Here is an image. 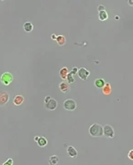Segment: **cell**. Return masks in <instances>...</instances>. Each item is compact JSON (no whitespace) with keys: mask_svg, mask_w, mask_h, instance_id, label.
<instances>
[{"mask_svg":"<svg viewBox=\"0 0 133 165\" xmlns=\"http://www.w3.org/2000/svg\"><path fill=\"white\" fill-rule=\"evenodd\" d=\"M88 132L93 137H101L103 136V126L99 123H93L89 127Z\"/></svg>","mask_w":133,"mask_h":165,"instance_id":"6da1fadb","label":"cell"},{"mask_svg":"<svg viewBox=\"0 0 133 165\" xmlns=\"http://www.w3.org/2000/svg\"><path fill=\"white\" fill-rule=\"evenodd\" d=\"M103 136L106 138L112 139L115 136V131L111 125L106 124L103 126Z\"/></svg>","mask_w":133,"mask_h":165,"instance_id":"7a4b0ae2","label":"cell"},{"mask_svg":"<svg viewBox=\"0 0 133 165\" xmlns=\"http://www.w3.org/2000/svg\"><path fill=\"white\" fill-rule=\"evenodd\" d=\"M63 107L65 110L70 112L74 111L77 107V104L72 99H67L63 102Z\"/></svg>","mask_w":133,"mask_h":165,"instance_id":"3957f363","label":"cell"},{"mask_svg":"<svg viewBox=\"0 0 133 165\" xmlns=\"http://www.w3.org/2000/svg\"><path fill=\"white\" fill-rule=\"evenodd\" d=\"M0 80L1 83L5 86H9L13 80V76L10 73L5 72L1 74Z\"/></svg>","mask_w":133,"mask_h":165,"instance_id":"277c9868","label":"cell"},{"mask_svg":"<svg viewBox=\"0 0 133 165\" xmlns=\"http://www.w3.org/2000/svg\"><path fill=\"white\" fill-rule=\"evenodd\" d=\"M77 75L78 77L84 81H86L90 75V71L87 70L85 67H80V68L78 69V72H77Z\"/></svg>","mask_w":133,"mask_h":165,"instance_id":"5b68a950","label":"cell"},{"mask_svg":"<svg viewBox=\"0 0 133 165\" xmlns=\"http://www.w3.org/2000/svg\"><path fill=\"white\" fill-rule=\"evenodd\" d=\"M10 97L8 92L5 91H0V106L7 104L9 100Z\"/></svg>","mask_w":133,"mask_h":165,"instance_id":"8992f818","label":"cell"},{"mask_svg":"<svg viewBox=\"0 0 133 165\" xmlns=\"http://www.w3.org/2000/svg\"><path fill=\"white\" fill-rule=\"evenodd\" d=\"M44 105L47 110L53 111L57 107L58 102L55 99L51 98L48 103L44 104Z\"/></svg>","mask_w":133,"mask_h":165,"instance_id":"52a82bcc","label":"cell"},{"mask_svg":"<svg viewBox=\"0 0 133 165\" xmlns=\"http://www.w3.org/2000/svg\"><path fill=\"white\" fill-rule=\"evenodd\" d=\"M67 154L71 158H76L78 155V152L74 146L70 145L66 149Z\"/></svg>","mask_w":133,"mask_h":165,"instance_id":"ba28073f","label":"cell"},{"mask_svg":"<svg viewBox=\"0 0 133 165\" xmlns=\"http://www.w3.org/2000/svg\"><path fill=\"white\" fill-rule=\"evenodd\" d=\"M24 101V97L21 94H17L13 99V103L16 106H19L22 104Z\"/></svg>","mask_w":133,"mask_h":165,"instance_id":"9c48e42d","label":"cell"},{"mask_svg":"<svg viewBox=\"0 0 133 165\" xmlns=\"http://www.w3.org/2000/svg\"><path fill=\"white\" fill-rule=\"evenodd\" d=\"M59 89L61 92L66 93L70 90L69 84L65 81H62L59 83Z\"/></svg>","mask_w":133,"mask_h":165,"instance_id":"30bf717a","label":"cell"},{"mask_svg":"<svg viewBox=\"0 0 133 165\" xmlns=\"http://www.w3.org/2000/svg\"><path fill=\"white\" fill-rule=\"evenodd\" d=\"M106 82L102 78H97L94 81L95 86L98 89H101L104 86Z\"/></svg>","mask_w":133,"mask_h":165,"instance_id":"8fae6325","label":"cell"},{"mask_svg":"<svg viewBox=\"0 0 133 165\" xmlns=\"http://www.w3.org/2000/svg\"><path fill=\"white\" fill-rule=\"evenodd\" d=\"M102 89V93L104 95H108L111 94V91H112V87L109 82L106 83Z\"/></svg>","mask_w":133,"mask_h":165,"instance_id":"7c38bea8","label":"cell"},{"mask_svg":"<svg viewBox=\"0 0 133 165\" xmlns=\"http://www.w3.org/2000/svg\"><path fill=\"white\" fill-rule=\"evenodd\" d=\"M48 143L47 139L44 136H40L39 140L37 141L38 145L41 148L45 147L47 145Z\"/></svg>","mask_w":133,"mask_h":165,"instance_id":"4fadbf2b","label":"cell"},{"mask_svg":"<svg viewBox=\"0 0 133 165\" xmlns=\"http://www.w3.org/2000/svg\"><path fill=\"white\" fill-rule=\"evenodd\" d=\"M68 68L66 66H63L59 70V75L61 78L63 80H66L67 74L68 73Z\"/></svg>","mask_w":133,"mask_h":165,"instance_id":"5bb4252c","label":"cell"},{"mask_svg":"<svg viewBox=\"0 0 133 165\" xmlns=\"http://www.w3.org/2000/svg\"><path fill=\"white\" fill-rule=\"evenodd\" d=\"M59 162V158L56 155H52L48 159V163L49 165H56Z\"/></svg>","mask_w":133,"mask_h":165,"instance_id":"9a60e30c","label":"cell"},{"mask_svg":"<svg viewBox=\"0 0 133 165\" xmlns=\"http://www.w3.org/2000/svg\"><path fill=\"white\" fill-rule=\"evenodd\" d=\"M98 16L99 20L101 21H105L108 19V15L106 10H101L98 11Z\"/></svg>","mask_w":133,"mask_h":165,"instance_id":"2e32d148","label":"cell"},{"mask_svg":"<svg viewBox=\"0 0 133 165\" xmlns=\"http://www.w3.org/2000/svg\"><path fill=\"white\" fill-rule=\"evenodd\" d=\"M23 28L26 32H30L33 30V25L31 22L26 21L23 23Z\"/></svg>","mask_w":133,"mask_h":165,"instance_id":"e0dca14e","label":"cell"},{"mask_svg":"<svg viewBox=\"0 0 133 165\" xmlns=\"http://www.w3.org/2000/svg\"><path fill=\"white\" fill-rule=\"evenodd\" d=\"M55 40L59 46H63L66 43V38L63 35H61V34L58 35L57 36V37Z\"/></svg>","mask_w":133,"mask_h":165,"instance_id":"ac0fdd59","label":"cell"},{"mask_svg":"<svg viewBox=\"0 0 133 165\" xmlns=\"http://www.w3.org/2000/svg\"><path fill=\"white\" fill-rule=\"evenodd\" d=\"M74 73L72 72V70H70L68 73L67 74L66 80L67 83L68 84H71L75 82V79L74 78Z\"/></svg>","mask_w":133,"mask_h":165,"instance_id":"d6986e66","label":"cell"},{"mask_svg":"<svg viewBox=\"0 0 133 165\" xmlns=\"http://www.w3.org/2000/svg\"><path fill=\"white\" fill-rule=\"evenodd\" d=\"M2 165H13V160L12 159L8 158L5 162Z\"/></svg>","mask_w":133,"mask_h":165,"instance_id":"ffe728a7","label":"cell"},{"mask_svg":"<svg viewBox=\"0 0 133 165\" xmlns=\"http://www.w3.org/2000/svg\"><path fill=\"white\" fill-rule=\"evenodd\" d=\"M128 157L131 161L133 160V150H130V151L128 153Z\"/></svg>","mask_w":133,"mask_h":165,"instance_id":"44dd1931","label":"cell"},{"mask_svg":"<svg viewBox=\"0 0 133 165\" xmlns=\"http://www.w3.org/2000/svg\"><path fill=\"white\" fill-rule=\"evenodd\" d=\"M105 6H104V5L100 4L98 7V11H100L101 10H105Z\"/></svg>","mask_w":133,"mask_h":165,"instance_id":"7402d4cb","label":"cell"},{"mask_svg":"<svg viewBox=\"0 0 133 165\" xmlns=\"http://www.w3.org/2000/svg\"><path fill=\"white\" fill-rule=\"evenodd\" d=\"M51 98V97L50 96H49V95L46 96V97H45V98H44V104H46V103H48V102L50 100Z\"/></svg>","mask_w":133,"mask_h":165,"instance_id":"603a6c76","label":"cell"},{"mask_svg":"<svg viewBox=\"0 0 133 165\" xmlns=\"http://www.w3.org/2000/svg\"><path fill=\"white\" fill-rule=\"evenodd\" d=\"M50 37L52 40H56V37H57V36H56L55 34L53 33L51 35Z\"/></svg>","mask_w":133,"mask_h":165,"instance_id":"cb8c5ba5","label":"cell"},{"mask_svg":"<svg viewBox=\"0 0 133 165\" xmlns=\"http://www.w3.org/2000/svg\"><path fill=\"white\" fill-rule=\"evenodd\" d=\"M39 137H40V136H36L34 137V141H35V142H37V141L38 140H39Z\"/></svg>","mask_w":133,"mask_h":165,"instance_id":"d4e9b609","label":"cell"}]
</instances>
